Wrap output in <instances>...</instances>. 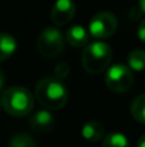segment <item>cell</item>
I'll list each match as a JSON object with an SVG mask.
<instances>
[{
  "instance_id": "cell-1",
  "label": "cell",
  "mask_w": 145,
  "mask_h": 147,
  "mask_svg": "<svg viewBox=\"0 0 145 147\" xmlns=\"http://www.w3.org/2000/svg\"><path fill=\"white\" fill-rule=\"evenodd\" d=\"M35 97L39 103L48 110H59L68 101L66 86L54 76H46L39 80L35 88Z\"/></svg>"
},
{
  "instance_id": "cell-2",
  "label": "cell",
  "mask_w": 145,
  "mask_h": 147,
  "mask_svg": "<svg viewBox=\"0 0 145 147\" xmlns=\"http://www.w3.org/2000/svg\"><path fill=\"white\" fill-rule=\"evenodd\" d=\"M1 106L14 117L26 116L33 109V96L25 86H12L3 93Z\"/></svg>"
},
{
  "instance_id": "cell-3",
  "label": "cell",
  "mask_w": 145,
  "mask_h": 147,
  "mask_svg": "<svg viewBox=\"0 0 145 147\" xmlns=\"http://www.w3.org/2000/svg\"><path fill=\"white\" fill-rule=\"evenodd\" d=\"M81 61L86 72L92 75L102 74L108 69L112 61V49L103 41H95L85 47Z\"/></svg>"
},
{
  "instance_id": "cell-4",
  "label": "cell",
  "mask_w": 145,
  "mask_h": 147,
  "mask_svg": "<svg viewBox=\"0 0 145 147\" xmlns=\"http://www.w3.org/2000/svg\"><path fill=\"white\" fill-rule=\"evenodd\" d=\"M37 52L45 58H55L63 52L64 39L55 27H45L37 38Z\"/></svg>"
},
{
  "instance_id": "cell-5",
  "label": "cell",
  "mask_w": 145,
  "mask_h": 147,
  "mask_svg": "<svg viewBox=\"0 0 145 147\" xmlns=\"http://www.w3.org/2000/svg\"><path fill=\"white\" fill-rule=\"evenodd\" d=\"M105 84L112 92L125 93L132 86L134 76L131 69L125 65H114L105 75Z\"/></svg>"
},
{
  "instance_id": "cell-6",
  "label": "cell",
  "mask_w": 145,
  "mask_h": 147,
  "mask_svg": "<svg viewBox=\"0 0 145 147\" xmlns=\"http://www.w3.org/2000/svg\"><path fill=\"white\" fill-rule=\"evenodd\" d=\"M117 17L110 12L96 13L89 23V34L95 39H107L117 30Z\"/></svg>"
},
{
  "instance_id": "cell-7",
  "label": "cell",
  "mask_w": 145,
  "mask_h": 147,
  "mask_svg": "<svg viewBox=\"0 0 145 147\" xmlns=\"http://www.w3.org/2000/svg\"><path fill=\"white\" fill-rule=\"evenodd\" d=\"M74 13L76 5L72 0H57L51 8V22L55 26H64L74 17Z\"/></svg>"
},
{
  "instance_id": "cell-8",
  "label": "cell",
  "mask_w": 145,
  "mask_h": 147,
  "mask_svg": "<svg viewBox=\"0 0 145 147\" xmlns=\"http://www.w3.org/2000/svg\"><path fill=\"white\" fill-rule=\"evenodd\" d=\"M54 127V116L46 110L36 111L30 119V128L37 133H46Z\"/></svg>"
},
{
  "instance_id": "cell-9",
  "label": "cell",
  "mask_w": 145,
  "mask_h": 147,
  "mask_svg": "<svg viewBox=\"0 0 145 147\" xmlns=\"http://www.w3.org/2000/svg\"><path fill=\"white\" fill-rule=\"evenodd\" d=\"M66 39L72 47L81 48V47H85L89 43V32L82 26L74 25L67 30Z\"/></svg>"
},
{
  "instance_id": "cell-10",
  "label": "cell",
  "mask_w": 145,
  "mask_h": 147,
  "mask_svg": "<svg viewBox=\"0 0 145 147\" xmlns=\"http://www.w3.org/2000/svg\"><path fill=\"white\" fill-rule=\"evenodd\" d=\"M81 134L89 142H99L104 137V127L96 120H90L82 125Z\"/></svg>"
},
{
  "instance_id": "cell-11",
  "label": "cell",
  "mask_w": 145,
  "mask_h": 147,
  "mask_svg": "<svg viewBox=\"0 0 145 147\" xmlns=\"http://www.w3.org/2000/svg\"><path fill=\"white\" fill-rule=\"evenodd\" d=\"M17 43L15 39L9 34L0 32V62L8 59L15 52Z\"/></svg>"
},
{
  "instance_id": "cell-12",
  "label": "cell",
  "mask_w": 145,
  "mask_h": 147,
  "mask_svg": "<svg viewBox=\"0 0 145 147\" xmlns=\"http://www.w3.org/2000/svg\"><path fill=\"white\" fill-rule=\"evenodd\" d=\"M130 111L136 121L145 124V94H140L134 99L131 103Z\"/></svg>"
},
{
  "instance_id": "cell-13",
  "label": "cell",
  "mask_w": 145,
  "mask_h": 147,
  "mask_svg": "<svg viewBox=\"0 0 145 147\" xmlns=\"http://www.w3.org/2000/svg\"><path fill=\"white\" fill-rule=\"evenodd\" d=\"M127 61L131 70L143 71V70H145V51L144 49H134L128 54Z\"/></svg>"
},
{
  "instance_id": "cell-14",
  "label": "cell",
  "mask_w": 145,
  "mask_h": 147,
  "mask_svg": "<svg viewBox=\"0 0 145 147\" xmlns=\"http://www.w3.org/2000/svg\"><path fill=\"white\" fill-rule=\"evenodd\" d=\"M102 147H130L127 138L121 133H110L103 140Z\"/></svg>"
},
{
  "instance_id": "cell-15",
  "label": "cell",
  "mask_w": 145,
  "mask_h": 147,
  "mask_svg": "<svg viewBox=\"0 0 145 147\" xmlns=\"http://www.w3.org/2000/svg\"><path fill=\"white\" fill-rule=\"evenodd\" d=\"M8 147H36V142L26 133H18L10 140Z\"/></svg>"
},
{
  "instance_id": "cell-16",
  "label": "cell",
  "mask_w": 145,
  "mask_h": 147,
  "mask_svg": "<svg viewBox=\"0 0 145 147\" xmlns=\"http://www.w3.org/2000/svg\"><path fill=\"white\" fill-rule=\"evenodd\" d=\"M68 74H69V66L66 62H59L55 66V69H54V78L59 81L66 79L68 76Z\"/></svg>"
},
{
  "instance_id": "cell-17",
  "label": "cell",
  "mask_w": 145,
  "mask_h": 147,
  "mask_svg": "<svg viewBox=\"0 0 145 147\" xmlns=\"http://www.w3.org/2000/svg\"><path fill=\"white\" fill-rule=\"evenodd\" d=\"M138 36H139V39H140L141 41H144L145 43V18L140 22V25H139Z\"/></svg>"
},
{
  "instance_id": "cell-18",
  "label": "cell",
  "mask_w": 145,
  "mask_h": 147,
  "mask_svg": "<svg viewBox=\"0 0 145 147\" xmlns=\"http://www.w3.org/2000/svg\"><path fill=\"white\" fill-rule=\"evenodd\" d=\"M4 84H5V74L0 70V90L4 88Z\"/></svg>"
},
{
  "instance_id": "cell-19",
  "label": "cell",
  "mask_w": 145,
  "mask_h": 147,
  "mask_svg": "<svg viewBox=\"0 0 145 147\" xmlns=\"http://www.w3.org/2000/svg\"><path fill=\"white\" fill-rule=\"evenodd\" d=\"M138 147H145V134H143L138 141Z\"/></svg>"
},
{
  "instance_id": "cell-20",
  "label": "cell",
  "mask_w": 145,
  "mask_h": 147,
  "mask_svg": "<svg viewBox=\"0 0 145 147\" xmlns=\"http://www.w3.org/2000/svg\"><path fill=\"white\" fill-rule=\"evenodd\" d=\"M140 9L141 12H145V0H140Z\"/></svg>"
},
{
  "instance_id": "cell-21",
  "label": "cell",
  "mask_w": 145,
  "mask_h": 147,
  "mask_svg": "<svg viewBox=\"0 0 145 147\" xmlns=\"http://www.w3.org/2000/svg\"><path fill=\"white\" fill-rule=\"evenodd\" d=\"M0 106H1V97H0Z\"/></svg>"
}]
</instances>
